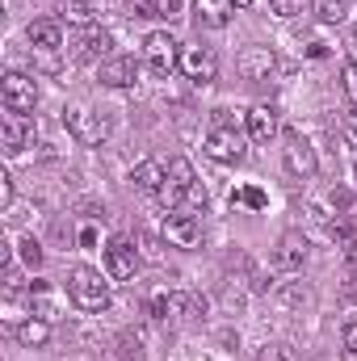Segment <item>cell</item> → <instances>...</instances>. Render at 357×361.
<instances>
[{"mask_svg":"<svg viewBox=\"0 0 357 361\" xmlns=\"http://www.w3.org/2000/svg\"><path fill=\"white\" fill-rule=\"evenodd\" d=\"M131 17H156V0H126Z\"/></svg>","mask_w":357,"mask_h":361,"instance_id":"f546056e","label":"cell"},{"mask_svg":"<svg viewBox=\"0 0 357 361\" xmlns=\"http://www.w3.org/2000/svg\"><path fill=\"white\" fill-rule=\"evenodd\" d=\"M164 244L193 252V248L202 244V223H198V214H189V210H173V214H164Z\"/></svg>","mask_w":357,"mask_h":361,"instance_id":"52a82bcc","label":"cell"},{"mask_svg":"<svg viewBox=\"0 0 357 361\" xmlns=\"http://www.w3.org/2000/svg\"><path fill=\"white\" fill-rule=\"evenodd\" d=\"M193 185H198V177H193V164L177 156V160H169V177H164V189H160L156 197H160L169 210H181V206H185V193H189Z\"/></svg>","mask_w":357,"mask_h":361,"instance_id":"8992f818","label":"cell"},{"mask_svg":"<svg viewBox=\"0 0 357 361\" xmlns=\"http://www.w3.org/2000/svg\"><path fill=\"white\" fill-rule=\"evenodd\" d=\"M0 101L13 114H34V105H38V80L25 76V72H8L0 80Z\"/></svg>","mask_w":357,"mask_h":361,"instance_id":"277c9868","label":"cell"},{"mask_svg":"<svg viewBox=\"0 0 357 361\" xmlns=\"http://www.w3.org/2000/svg\"><path fill=\"white\" fill-rule=\"evenodd\" d=\"M353 180H357V160H353Z\"/></svg>","mask_w":357,"mask_h":361,"instance_id":"f35d334b","label":"cell"},{"mask_svg":"<svg viewBox=\"0 0 357 361\" xmlns=\"http://www.w3.org/2000/svg\"><path fill=\"white\" fill-rule=\"evenodd\" d=\"M349 13H353V0H315V17L324 25H341Z\"/></svg>","mask_w":357,"mask_h":361,"instance_id":"7402d4cb","label":"cell"},{"mask_svg":"<svg viewBox=\"0 0 357 361\" xmlns=\"http://www.w3.org/2000/svg\"><path fill=\"white\" fill-rule=\"evenodd\" d=\"M13 332H17V341H21L25 349H42V345H51V319H42V315L21 319Z\"/></svg>","mask_w":357,"mask_h":361,"instance_id":"d6986e66","label":"cell"},{"mask_svg":"<svg viewBox=\"0 0 357 361\" xmlns=\"http://www.w3.org/2000/svg\"><path fill=\"white\" fill-rule=\"evenodd\" d=\"M181 0H156V17H177Z\"/></svg>","mask_w":357,"mask_h":361,"instance_id":"836d02e7","label":"cell"},{"mask_svg":"<svg viewBox=\"0 0 357 361\" xmlns=\"http://www.w3.org/2000/svg\"><path fill=\"white\" fill-rule=\"evenodd\" d=\"M236 72H240V80H248V85H265L269 76L277 72V55H273V47H261V42L244 47V51L236 55Z\"/></svg>","mask_w":357,"mask_h":361,"instance_id":"3957f363","label":"cell"},{"mask_svg":"<svg viewBox=\"0 0 357 361\" xmlns=\"http://www.w3.org/2000/svg\"><path fill=\"white\" fill-rule=\"evenodd\" d=\"M282 160L294 177H315L320 173V160H315V147L298 135V130H286V147H282Z\"/></svg>","mask_w":357,"mask_h":361,"instance_id":"8fae6325","label":"cell"},{"mask_svg":"<svg viewBox=\"0 0 357 361\" xmlns=\"http://www.w3.org/2000/svg\"><path fill=\"white\" fill-rule=\"evenodd\" d=\"M101 4H105V0H68V4H63V17H68V25L85 30V25H97Z\"/></svg>","mask_w":357,"mask_h":361,"instance_id":"44dd1931","label":"cell"},{"mask_svg":"<svg viewBox=\"0 0 357 361\" xmlns=\"http://www.w3.org/2000/svg\"><path fill=\"white\" fill-rule=\"evenodd\" d=\"M164 177H169V169H164L160 160H143V164H135V173H131L135 189H143V193H160V189H164Z\"/></svg>","mask_w":357,"mask_h":361,"instance_id":"ffe728a7","label":"cell"},{"mask_svg":"<svg viewBox=\"0 0 357 361\" xmlns=\"http://www.w3.org/2000/svg\"><path fill=\"white\" fill-rule=\"evenodd\" d=\"M307 4H311V0H273V13H277V17H298Z\"/></svg>","mask_w":357,"mask_h":361,"instance_id":"4316f807","label":"cell"},{"mask_svg":"<svg viewBox=\"0 0 357 361\" xmlns=\"http://www.w3.org/2000/svg\"><path fill=\"white\" fill-rule=\"evenodd\" d=\"M236 13V0H193V17L202 30H223Z\"/></svg>","mask_w":357,"mask_h":361,"instance_id":"e0dca14e","label":"cell"},{"mask_svg":"<svg viewBox=\"0 0 357 361\" xmlns=\"http://www.w3.org/2000/svg\"><path fill=\"white\" fill-rule=\"evenodd\" d=\"M109 30H101V25H85V30H76V42H72V59L76 63H105L109 59Z\"/></svg>","mask_w":357,"mask_h":361,"instance_id":"9c48e42d","label":"cell"},{"mask_svg":"<svg viewBox=\"0 0 357 361\" xmlns=\"http://www.w3.org/2000/svg\"><path fill=\"white\" fill-rule=\"evenodd\" d=\"M341 357L357 361V319H349V324H345V349H341Z\"/></svg>","mask_w":357,"mask_h":361,"instance_id":"83f0119b","label":"cell"},{"mask_svg":"<svg viewBox=\"0 0 357 361\" xmlns=\"http://www.w3.org/2000/svg\"><path fill=\"white\" fill-rule=\"evenodd\" d=\"M105 273H109V281H131L139 273V248H135V240L118 235V240L105 244Z\"/></svg>","mask_w":357,"mask_h":361,"instance_id":"5b68a950","label":"cell"},{"mask_svg":"<svg viewBox=\"0 0 357 361\" xmlns=\"http://www.w3.org/2000/svg\"><path fill=\"white\" fill-rule=\"evenodd\" d=\"M25 38H30V47L38 51V55H55V51H63V21H55V17H42V21H30V30H25Z\"/></svg>","mask_w":357,"mask_h":361,"instance_id":"9a60e30c","label":"cell"},{"mask_svg":"<svg viewBox=\"0 0 357 361\" xmlns=\"http://www.w3.org/2000/svg\"><path fill=\"white\" fill-rule=\"evenodd\" d=\"M17 252H21V261H25L30 269H38V265H42V244H38L34 235H25V240H17Z\"/></svg>","mask_w":357,"mask_h":361,"instance_id":"484cf974","label":"cell"},{"mask_svg":"<svg viewBox=\"0 0 357 361\" xmlns=\"http://www.w3.org/2000/svg\"><path fill=\"white\" fill-rule=\"evenodd\" d=\"M345 47H349V59H353V63H357V25H353V30H349V42H345Z\"/></svg>","mask_w":357,"mask_h":361,"instance_id":"e575fe53","label":"cell"},{"mask_svg":"<svg viewBox=\"0 0 357 361\" xmlns=\"http://www.w3.org/2000/svg\"><path fill=\"white\" fill-rule=\"evenodd\" d=\"M80 244H85V248H92V244H97V231H92V227H85V231H80Z\"/></svg>","mask_w":357,"mask_h":361,"instance_id":"d590c367","label":"cell"},{"mask_svg":"<svg viewBox=\"0 0 357 361\" xmlns=\"http://www.w3.org/2000/svg\"><path fill=\"white\" fill-rule=\"evenodd\" d=\"M0 139H4V152H8V156H21L25 147H34V118L4 109V118H0Z\"/></svg>","mask_w":357,"mask_h":361,"instance_id":"30bf717a","label":"cell"},{"mask_svg":"<svg viewBox=\"0 0 357 361\" xmlns=\"http://www.w3.org/2000/svg\"><path fill=\"white\" fill-rule=\"evenodd\" d=\"M206 156L214 164H240L244 160V135L236 126H214L206 135Z\"/></svg>","mask_w":357,"mask_h":361,"instance_id":"ba28073f","label":"cell"},{"mask_svg":"<svg viewBox=\"0 0 357 361\" xmlns=\"http://www.w3.org/2000/svg\"><path fill=\"white\" fill-rule=\"evenodd\" d=\"M273 135H277V109L265 105V101L253 105V109H248V139H253V143H269Z\"/></svg>","mask_w":357,"mask_h":361,"instance_id":"ac0fdd59","label":"cell"},{"mask_svg":"<svg viewBox=\"0 0 357 361\" xmlns=\"http://www.w3.org/2000/svg\"><path fill=\"white\" fill-rule=\"evenodd\" d=\"M248 4H253V0H236V8H248Z\"/></svg>","mask_w":357,"mask_h":361,"instance_id":"74e56055","label":"cell"},{"mask_svg":"<svg viewBox=\"0 0 357 361\" xmlns=\"http://www.w3.org/2000/svg\"><path fill=\"white\" fill-rule=\"evenodd\" d=\"M181 72L193 85H210L219 76V59L210 47H181Z\"/></svg>","mask_w":357,"mask_h":361,"instance_id":"7c38bea8","label":"cell"},{"mask_svg":"<svg viewBox=\"0 0 357 361\" xmlns=\"http://www.w3.org/2000/svg\"><path fill=\"white\" fill-rule=\"evenodd\" d=\"M68 294H72V302H76L80 311H89V315H97V311L109 307V281L97 269H89V265H76V269L68 273Z\"/></svg>","mask_w":357,"mask_h":361,"instance_id":"6da1fadb","label":"cell"},{"mask_svg":"<svg viewBox=\"0 0 357 361\" xmlns=\"http://www.w3.org/2000/svg\"><path fill=\"white\" fill-rule=\"evenodd\" d=\"M307 257H311V248H307V235H298V231H286V235L277 240V248H273V269L298 273L303 265H307Z\"/></svg>","mask_w":357,"mask_h":361,"instance_id":"5bb4252c","label":"cell"},{"mask_svg":"<svg viewBox=\"0 0 357 361\" xmlns=\"http://www.w3.org/2000/svg\"><path fill=\"white\" fill-rule=\"evenodd\" d=\"M261 361H303V357H298V349H294V345L273 341V345H265V349H261Z\"/></svg>","mask_w":357,"mask_h":361,"instance_id":"d4e9b609","label":"cell"},{"mask_svg":"<svg viewBox=\"0 0 357 361\" xmlns=\"http://www.w3.org/2000/svg\"><path fill=\"white\" fill-rule=\"evenodd\" d=\"M68 130L85 143V147H101L105 143V135H109V122L101 118V114H92V109H68Z\"/></svg>","mask_w":357,"mask_h":361,"instance_id":"4fadbf2b","label":"cell"},{"mask_svg":"<svg viewBox=\"0 0 357 361\" xmlns=\"http://www.w3.org/2000/svg\"><path fill=\"white\" fill-rule=\"evenodd\" d=\"M265 193L257 185H244V189H231V206H253V210H265Z\"/></svg>","mask_w":357,"mask_h":361,"instance_id":"cb8c5ba5","label":"cell"},{"mask_svg":"<svg viewBox=\"0 0 357 361\" xmlns=\"http://www.w3.org/2000/svg\"><path fill=\"white\" fill-rule=\"evenodd\" d=\"M328 235H332V244H337V248H345V252L357 261V227H349V223H332V227H328Z\"/></svg>","mask_w":357,"mask_h":361,"instance_id":"603a6c76","label":"cell"},{"mask_svg":"<svg viewBox=\"0 0 357 361\" xmlns=\"http://www.w3.org/2000/svg\"><path fill=\"white\" fill-rule=\"evenodd\" d=\"M202 206H206V185H193V189L185 193V206H181V210L193 214V210H202Z\"/></svg>","mask_w":357,"mask_h":361,"instance_id":"f1b7e54d","label":"cell"},{"mask_svg":"<svg viewBox=\"0 0 357 361\" xmlns=\"http://www.w3.org/2000/svg\"><path fill=\"white\" fill-rule=\"evenodd\" d=\"M0 206H13V177L0 173Z\"/></svg>","mask_w":357,"mask_h":361,"instance_id":"d6a6232c","label":"cell"},{"mask_svg":"<svg viewBox=\"0 0 357 361\" xmlns=\"http://www.w3.org/2000/svg\"><path fill=\"white\" fill-rule=\"evenodd\" d=\"M341 85H345V97L357 105V63H349V68H345V80H341Z\"/></svg>","mask_w":357,"mask_h":361,"instance_id":"4dcf8cb0","label":"cell"},{"mask_svg":"<svg viewBox=\"0 0 357 361\" xmlns=\"http://www.w3.org/2000/svg\"><path fill=\"white\" fill-rule=\"evenodd\" d=\"M143 63L156 72V76H169L181 68V42L169 34V30H152L143 38Z\"/></svg>","mask_w":357,"mask_h":361,"instance_id":"7a4b0ae2","label":"cell"},{"mask_svg":"<svg viewBox=\"0 0 357 361\" xmlns=\"http://www.w3.org/2000/svg\"><path fill=\"white\" fill-rule=\"evenodd\" d=\"M135 80H139L135 55H109V59L101 63V85H105V89H131Z\"/></svg>","mask_w":357,"mask_h":361,"instance_id":"2e32d148","label":"cell"},{"mask_svg":"<svg viewBox=\"0 0 357 361\" xmlns=\"http://www.w3.org/2000/svg\"><path fill=\"white\" fill-rule=\"evenodd\" d=\"M277 302H282V307H290V302H307V290L290 286V290H282V294H277Z\"/></svg>","mask_w":357,"mask_h":361,"instance_id":"1f68e13d","label":"cell"},{"mask_svg":"<svg viewBox=\"0 0 357 361\" xmlns=\"http://www.w3.org/2000/svg\"><path fill=\"white\" fill-rule=\"evenodd\" d=\"M349 130H353V135H357V105H353V109H349Z\"/></svg>","mask_w":357,"mask_h":361,"instance_id":"8d00e7d4","label":"cell"}]
</instances>
